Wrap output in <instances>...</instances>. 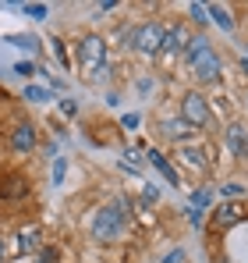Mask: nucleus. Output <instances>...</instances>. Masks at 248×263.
Returning a JSON list of instances; mask_svg holds the SVG:
<instances>
[{"mask_svg": "<svg viewBox=\"0 0 248 263\" xmlns=\"http://www.w3.org/2000/svg\"><path fill=\"white\" fill-rule=\"evenodd\" d=\"M128 224H131V199H128V196H114V203H107V206H99V210L92 214L89 235H92V242H99V246H114V242L124 238Z\"/></svg>", "mask_w": 248, "mask_h": 263, "instance_id": "f257e3e1", "label": "nucleus"}, {"mask_svg": "<svg viewBox=\"0 0 248 263\" xmlns=\"http://www.w3.org/2000/svg\"><path fill=\"white\" fill-rule=\"evenodd\" d=\"M78 61H82L89 82L107 79V43H103L99 36H85L82 43H78Z\"/></svg>", "mask_w": 248, "mask_h": 263, "instance_id": "f03ea898", "label": "nucleus"}, {"mask_svg": "<svg viewBox=\"0 0 248 263\" xmlns=\"http://www.w3.org/2000/svg\"><path fill=\"white\" fill-rule=\"evenodd\" d=\"M177 114H181L192 128H209V125H213V110H209V100L202 92H184Z\"/></svg>", "mask_w": 248, "mask_h": 263, "instance_id": "7ed1b4c3", "label": "nucleus"}, {"mask_svg": "<svg viewBox=\"0 0 248 263\" xmlns=\"http://www.w3.org/2000/svg\"><path fill=\"white\" fill-rule=\"evenodd\" d=\"M163 32H167L163 22H142V25H138V36H135V50H138L142 57H160V50H163Z\"/></svg>", "mask_w": 248, "mask_h": 263, "instance_id": "20e7f679", "label": "nucleus"}, {"mask_svg": "<svg viewBox=\"0 0 248 263\" xmlns=\"http://www.w3.org/2000/svg\"><path fill=\"white\" fill-rule=\"evenodd\" d=\"M192 75H195V82H202V86H216L220 82V75H223V61H220V53L209 46L206 53H199L192 64Z\"/></svg>", "mask_w": 248, "mask_h": 263, "instance_id": "39448f33", "label": "nucleus"}, {"mask_svg": "<svg viewBox=\"0 0 248 263\" xmlns=\"http://www.w3.org/2000/svg\"><path fill=\"white\" fill-rule=\"evenodd\" d=\"M7 249H11V256H14V253H39L43 249V228L39 224L18 228V231L7 238Z\"/></svg>", "mask_w": 248, "mask_h": 263, "instance_id": "423d86ee", "label": "nucleus"}, {"mask_svg": "<svg viewBox=\"0 0 248 263\" xmlns=\"http://www.w3.org/2000/svg\"><path fill=\"white\" fill-rule=\"evenodd\" d=\"M223 142H227V153L238 157V160H248V128L241 121H231L223 128Z\"/></svg>", "mask_w": 248, "mask_h": 263, "instance_id": "0eeeda50", "label": "nucleus"}, {"mask_svg": "<svg viewBox=\"0 0 248 263\" xmlns=\"http://www.w3.org/2000/svg\"><path fill=\"white\" fill-rule=\"evenodd\" d=\"M184 50H188V29L181 25V22H174V25H167V32H163V57H184Z\"/></svg>", "mask_w": 248, "mask_h": 263, "instance_id": "6e6552de", "label": "nucleus"}, {"mask_svg": "<svg viewBox=\"0 0 248 263\" xmlns=\"http://www.w3.org/2000/svg\"><path fill=\"white\" fill-rule=\"evenodd\" d=\"M177 160H181L188 171H195V175H206L209 171L206 149H199V146H192V142H181V146H177Z\"/></svg>", "mask_w": 248, "mask_h": 263, "instance_id": "1a4fd4ad", "label": "nucleus"}, {"mask_svg": "<svg viewBox=\"0 0 248 263\" xmlns=\"http://www.w3.org/2000/svg\"><path fill=\"white\" fill-rule=\"evenodd\" d=\"M160 132H163L167 139H174V142L181 146V142H188V139H192L199 128H192V125H188L181 114H170V118H163V121H160Z\"/></svg>", "mask_w": 248, "mask_h": 263, "instance_id": "9d476101", "label": "nucleus"}, {"mask_svg": "<svg viewBox=\"0 0 248 263\" xmlns=\"http://www.w3.org/2000/svg\"><path fill=\"white\" fill-rule=\"evenodd\" d=\"M11 149L14 153H32L36 149V128L29 121H22L18 128H11Z\"/></svg>", "mask_w": 248, "mask_h": 263, "instance_id": "9b49d317", "label": "nucleus"}, {"mask_svg": "<svg viewBox=\"0 0 248 263\" xmlns=\"http://www.w3.org/2000/svg\"><path fill=\"white\" fill-rule=\"evenodd\" d=\"M146 157L153 160V167H156V171H160V175H163L167 181H170V185H177V189H181V178H177V171H174V167L167 164V157H163V153H160V149H149Z\"/></svg>", "mask_w": 248, "mask_h": 263, "instance_id": "f8f14e48", "label": "nucleus"}, {"mask_svg": "<svg viewBox=\"0 0 248 263\" xmlns=\"http://www.w3.org/2000/svg\"><path fill=\"white\" fill-rule=\"evenodd\" d=\"M25 192H29V185H25V178H4V181H0V196H4V199H22V196H25Z\"/></svg>", "mask_w": 248, "mask_h": 263, "instance_id": "ddd939ff", "label": "nucleus"}, {"mask_svg": "<svg viewBox=\"0 0 248 263\" xmlns=\"http://www.w3.org/2000/svg\"><path fill=\"white\" fill-rule=\"evenodd\" d=\"M209 14H213V22H216L223 32H231V29H234V18L227 14V7H220V4H209Z\"/></svg>", "mask_w": 248, "mask_h": 263, "instance_id": "4468645a", "label": "nucleus"}, {"mask_svg": "<svg viewBox=\"0 0 248 263\" xmlns=\"http://www.w3.org/2000/svg\"><path fill=\"white\" fill-rule=\"evenodd\" d=\"M209 50V40L206 36H195V40H188V50H184V64H192L199 53H206Z\"/></svg>", "mask_w": 248, "mask_h": 263, "instance_id": "2eb2a0df", "label": "nucleus"}, {"mask_svg": "<svg viewBox=\"0 0 248 263\" xmlns=\"http://www.w3.org/2000/svg\"><path fill=\"white\" fill-rule=\"evenodd\" d=\"M238 217H241V214H238V210H234V206L227 203V206H220V210H216V217H213V224H216V228H231V224H234Z\"/></svg>", "mask_w": 248, "mask_h": 263, "instance_id": "dca6fc26", "label": "nucleus"}, {"mask_svg": "<svg viewBox=\"0 0 248 263\" xmlns=\"http://www.w3.org/2000/svg\"><path fill=\"white\" fill-rule=\"evenodd\" d=\"M192 206H195V210L213 206V189H195V192H192Z\"/></svg>", "mask_w": 248, "mask_h": 263, "instance_id": "f3484780", "label": "nucleus"}, {"mask_svg": "<svg viewBox=\"0 0 248 263\" xmlns=\"http://www.w3.org/2000/svg\"><path fill=\"white\" fill-rule=\"evenodd\" d=\"M25 100L43 103V100H50V89H46V86H29V89H25Z\"/></svg>", "mask_w": 248, "mask_h": 263, "instance_id": "a211bd4d", "label": "nucleus"}, {"mask_svg": "<svg viewBox=\"0 0 248 263\" xmlns=\"http://www.w3.org/2000/svg\"><path fill=\"white\" fill-rule=\"evenodd\" d=\"M57 260H60V256H57V249H53V246H43L32 263H57Z\"/></svg>", "mask_w": 248, "mask_h": 263, "instance_id": "6ab92c4d", "label": "nucleus"}, {"mask_svg": "<svg viewBox=\"0 0 248 263\" xmlns=\"http://www.w3.org/2000/svg\"><path fill=\"white\" fill-rule=\"evenodd\" d=\"M68 175V157H57V164H53V185H60Z\"/></svg>", "mask_w": 248, "mask_h": 263, "instance_id": "aec40b11", "label": "nucleus"}, {"mask_svg": "<svg viewBox=\"0 0 248 263\" xmlns=\"http://www.w3.org/2000/svg\"><path fill=\"white\" fill-rule=\"evenodd\" d=\"M188 11H192V18H195L199 25H206V22H209V7H206V4H192Z\"/></svg>", "mask_w": 248, "mask_h": 263, "instance_id": "412c9836", "label": "nucleus"}, {"mask_svg": "<svg viewBox=\"0 0 248 263\" xmlns=\"http://www.w3.org/2000/svg\"><path fill=\"white\" fill-rule=\"evenodd\" d=\"M46 11H50L46 4H25V14H29V18H36V22L46 18Z\"/></svg>", "mask_w": 248, "mask_h": 263, "instance_id": "4be33fe9", "label": "nucleus"}, {"mask_svg": "<svg viewBox=\"0 0 248 263\" xmlns=\"http://www.w3.org/2000/svg\"><path fill=\"white\" fill-rule=\"evenodd\" d=\"M7 43H14V46H22V50H39V43L32 40V36H11Z\"/></svg>", "mask_w": 248, "mask_h": 263, "instance_id": "5701e85b", "label": "nucleus"}, {"mask_svg": "<svg viewBox=\"0 0 248 263\" xmlns=\"http://www.w3.org/2000/svg\"><path fill=\"white\" fill-rule=\"evenodd\" d=\"M14 71L29 79V75H36V64H32V61H18V64H14Z\"/></svg>", "mask_w": 248, "mask_h": 263, "instance_id": "b1692460", "label": "nucleus"}, {"mask_svg": "<svg viewBox=\"0 0 248 263\" xmlns=\"http://www.w3.org/2000/svg\"><path fill=\"white\" fill-rule=\"evenodd\" d=\"M156 199H160V189H156V185H146V192H142V206H146V203H156Z\"/></svg>", "mask_w": 248, "mask_h": 263, "instance_id": "393cba45", "label": "nucleus"}, {"mask_svg": "<svg viewBox=\"0 0 248 263\" xmlns=\"http://www.w3.org/2000/svg\"><path fill=\"white\" fill-rule=\"evenodd\" d=\"M138 121H142L138 114H124V121H121V125H124L128 132H135V128H138Z\"/></svg>", "mask_w": 248, "mask_h": 263, "instance_id": "a878e982", "label": "nucleus"}, {"mask_svg": "<svg viewBox=\"0 0 248 263\" xmlns=\"http://www.w3.org/2000/svg\"><path fill=\"white\" fill-rule=\"evenodd\" d=\"M184 214H188V224H195V228L202 224V210H195V206H188Z\"/></svg>", "mask_w": 248, "mask_h": 263, "instance_id": "bb28decb", "label": "nucleus"}, {"mask_svg": "<svg viewBox=\"0 0 248 263\" xmlns=\"http://www.w3.org/2000/svg\"><path fill=\"white\" fill-rule=\"evenodd\" d=\"M223 196H245V189L238 181H231V185H223Z\"/></svg>", "mask_w": 248, "mask_h": 263, "instance_id": "cd10ccee", "label": "nucleus"}, {"mask_svg": "<svg viewBox=\"0 0 248 263\" xmlns=\"http://www.w3.org/2000/svg\"><path fill=\"white\" fill-rule=\"evenodd\" d=\"M60 110H64V114H75L78 103H75V100H60Z\"/></svg>", "mask_w": 248, "mask_h": 263, "instance_id": "c85d7f7f", "label": "nucleus"}, {"mask_svg": "<svg viewBox=\"0 0 248 263\" xmlns=\"http://www.w3.org/2000/svg\"><path fill=\"white\" fill-rule=\"evenodd\" d=\"M53 50H57V57H60V64H68V50L60 46V40H53Z\"/></svg>", "mask_w": 248, "mask_h": 263, "instance_id": "c756f323", "label": "nucleus"}, {"mask_svg": "<svg viewBox=\"0 0 248 263\" xmlns=\"http://www.w3.org/2000/svg\"><path fill=\"white\" fill-rule=\"evenodd\" d=\"M181 260H184V253H170V256H167L163 263H181Z\"/></svg>", "mask_w": 248, "mask_h": 263, "instance_id": "7c9ffc66", "label": "nucleus"}, {"mask_svg": "<svg viewBox=\"0 0 248 263\" xmlns=\"http://www.w3.org/2000/svg\"><path fill=\"white\" fill-rule=\"evenodd\" d=\"M238 68H241V71L248 75V57H241V64H238Z\"/></svg>", "mask_w": 248, "mask_h": 263, "instance_id": "2f4dec72", "label": "nucleus"}, {"mask_svg": "<svg viewBox=\"0 0 248 263\" xmlns=\"http://www.w3.org/2000/svg\"><path fill=\"white\" fill-rule=\"evenodd\" d=\"M4 253H7V242H4V238H0V260H4Z\"/></svg>", "mask_w": 248, "mask_h": 263, "instance_id": "473e14b6", "label": "nucleus"}]
</instances>
